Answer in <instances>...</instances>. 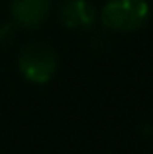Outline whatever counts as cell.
I'll return each instance as SVG.
<instances>
[{
    "label": "cell",
    "mask_w": 153,
    "mask_h": 154,
    "mask_svg": "<svg viewBox=\"0 0 153 154\" xmlns=\"http://www.w3.org/2000/svg\"><path fill=\"white\" fill-rule=\"evenodd\" d=\"M100 20L112 31H135L149 20V4L147 0H108Z\"/></svg>",
    "instance_id": "cell-1"
},
{
    "label": "cell",
    "mask_w": 153,
    "mask_h": 154,
    "mask_svg": "<svg viewBox=\"0 0 153 154\" xmlns=\"http://www.w3.org/2000/svg\"><path fill=\"white\" fill-rule=\"evenodd\" d=\"M18 68L26 80L45 84L57 70V53L45 43H30L20 51Z\"/></svg>",
    "instance_id": "cell-2"
},
{
    "label": "cell",
    "mask_w": 153,
    "mask_h": 154,
    "mask_svg": "<svg viewBox=\"0 0 153 154\" xmlns=\"http://www.w3.org/2000/svg\"><path fill=\"white\" fill-rule=\"evenodd\" d=\"M51 12V0H14L10 6L12 23L18 27H37Z\"/></svg>",
    "instance_id": "cell-3"
},
{
    "label": "cell",
    "mask_w": 153,
    "mask_h": 154,
    "mask_svg": "<svg viewBox=\"0 0 153 154\" xmlns=\"http://www.w3.org/2000/svg\"><path fill=\"white\" fill-rule=\"evenodd\" d=\"M96 18V8L86 0H63L59 6V20L69 29H88Z\"/></svg>",
    "instance_id": "cell-4"
},
{
    "label": "cell",
    "mask_w": 153,
    "mask_h": 154,
    "mask_svg": "<svg viewBox=\"0 0 153 154\" xmlns=\"http://www.w3.org/2000/svg\"><path fill=\"white\" fill-rule=\"evenodd\" d=\"M16 37V26L14 23H2L0 26V49L8 47Z\"/></svg>",
    "instance_id": "cell-5"
}]
</instances>
